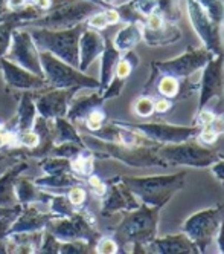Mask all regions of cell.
Masks as SVG:
<instances>
[{
    "instance_id": "obj_1",
    "label": "cell",
    "mask_w": 224,
    "mask_h": 254,
    "mask_svg": "<svg viewBox=\"0 0 224 254\" xmlns=\"http://www.w3.org/2000/svg\"><path fill=\"white\" fill-rule=\"evenodd\" d=\"M84 146L93 152L99 159H116L128 167L136 169H148V167H170L159 156L160 144H139V146H124V144L108 142L93 135H81Z\"/></svg>"
},
{
    "instance_id": "obj_2",
    "label": "cell",
    "mask_w": 224,
    "mask_h": 254,
    "mask_svg": "<svg viewBox=\"0 0 224 254\" xmlns=\"http://www.w3.org/2000/svg\"><path fill=\"white\" fill-rule=\"evenodd\" d=\"M188 173L179 172L174 175L157 176H119L122 183L133 191L140 204L163 208L171 199L184 189Z\"/></svg>"
},
{
    "instance_id": "obj_3",
    "label": "cell",
    "mask_w": 224,
    "mask_h": 254,
    "mask_svg": "<svg viewBox=\"0 0 224 254\" xmlns=\"http://www.w3.org/2000/svg\"><path fill=\"white\" fill-rule=\"evenodd\" d=\"M160 207H151L140 204V207L124 211V217L119 225L113 228V238L118 242L121 253L124 247H132L133 244L146 245L157 238Z\"/></svg>"
},
{
    "instance_id": "obj_4",
    "label": "cell",
    "mask_w": 224,
    "mask_h": 254,
    "mask_svg": "<svg viewBox=\"0 0 224 254\" xmlns=\"http://www.w3.org/2000/svg\"><path fill=\"white\" fill-rule=\"evenodd\" d=\"M215 56L204 46H188L181 56L171 60H157L149 63V77L143 86V95H149L154 89V83L162 75L177 78H189L197 70L203 69Z\"/></svg>"
},
{
    "instance_id": "obj_5",
    "label": "cell",
    "mask_w": 224,
    "mask_h": 254,
    "mask_svg": "<svg viewBox=\"0 0 224 254\" xmlns=\"http://www.w3.org/2000/svg\"><path fill=\"white\" fill-rule=\"evenodd\" d=\"M87 25L78 23L66 29H47L39 28L31 32L32 39L39 51H47L52 56L61 59L63 62L78 67V43L80 35Z\"/></svg>"
},
{
    "instance_id": "obj_6",
    "label": "cell",
    "mask_w": 224,
    "mask_h": 254,
    "mask_svg": "<svg viewBox=\"0 0 224 254\" xmlns=\"http://www.w3.org/2000/svg\"><path fill=\"white\" fill-rule=\"evenodd\" d=\"M105 9L90 0H52L46 15L32 20L28 25L47 29H66L78 23H84L91 14Z\"/></svg>"
},
{
    "instance_id": "obj_7",
    "label": "cell",
    "mask_w": 224,
    "mask_h": 254,
    "mask_svg": "<svg viewBox=\"0 0 224 254\" xmlns=\"http://www.w3.org/2000/svg\"><path fill=\"white\" fill-rule=\"evenodd\" d=\"M40 63L43 75L50 87L55 89H93L99 90V80L87 75L47 51H40Z\"/></svg>"
},
{
    "instance_id": "obj_8",
    "label": "cell",
    "mask_w": 224,
    "mask_h": 254,
    "mask_svg": "<svg viewBox=\"0 0 224 254\" xmlns=\"http://www.w3.org/2000/svg\"><path fill=\"white\" fill-rule=\"evenodd\" d=\"M159 156L168 166H184L194 169H206L223 159V153L217 149L203 146L195 138L179 144H165L159 147Z\"/></svg>"
},
{
    "instance_id": "obj_9",
    "label": "cell",
    "mask_w": 224,
    "mask_h": 254,
    "mask_svg": "<svg viewBox=\"0 0 224 254\" xmlns=\"http://www.w3.org/2000/svg\"><path fill=\"white\" fill-rule=\"evenodd\" d=\"M61 242L67 241H87L95 247L96 241L101 238V233L96 227V219L87 208H77L70 216L53 217L45 228Z\"/></svg>"
},
{
    "instance_id": "obj_10",
    "label": "cell",
    "mask_w": 224,
    "mask_h": 254,
    "mask_svg": "<svg viewBox=\"0 0 224 254\" xmlns=\"http://www.w3.org/2000/svg\"><path fill=\"white\" fill-rule=\"evenodd\" d=\"M224 216V205L217 204L214 207L200 210L191 214L181 225V231L197 245L200 254L208 253L214 245L217 233Z\"/></svg>"
},
{
    "instance_id": "obj_11",
    "label": "cell",
    "mask_w": 224,
    "mask_h": 254,
    "mask_svg": "<svg viewBox=\"0 0 224 254\" xmlns=\"http://www.w3.org/2000/svg\"><path fill=\"white\" fill-rule=\"evenodd\" d=\"M119 123L130 127V129L139 132L149 141L160 144V146H165V144H179L183 141L192 139L200 132V127L194 126V124L192 126H176V124H170V123H127V121H121V120H119Z\"/></svg>"
},
{
    "instance_id": "obj_12",
    "label": "cell",
    "mask_w": 224,
    "mask_h": 254,
    "mask_svg": "<svg viewBox=\"0 0 224 254\" xmlns=\"http://www.w3.org/2000/svg\"><path fill=\"white\" fill-rule=\"evenodd\" d=\"M5 57L17 63L18 66L31 70L32 74L45 77L40 63V51L37 48L31 32L22 29V26H18L12 31L11 45Z\"/></svg>"
},
{
    "instance_id": "obj_13",
    "label": "cell",
    "mask_w": 224,
    "mask_h": 254,
    "mask_svg": "<svg viewBox=\"0 0 224 254\" xmlns=\"http://www.w3.org/2000/svg\"><path fill=\"white\" fill-rule=\"evenodd\" d=\"M189 22L201 40L203 46L211 51L214 56L224 54V46L221 40V26L217 25L211 17L204 12V9L195 2V0H186Z\"/></svg>"
},
{
    "instance_id": "obj_14",
    "label": "cell",
    "mask_w": 224,
    "mask_h": 254,
    "mask_svg": "<svg viewBox=\"0 0 224 254\" xmlns=\"http://www.w3.org/2000/svg\"><path fill=\"white\" fill-rule=\"evenodd\" d=\"M78 89H55L47 87L39 92H34L37 114L43 118L53 120L58 117H66L67 109L77 95Z\"/></svg>"
},
{
    "instance_id": "obj_15",
    "label": "cell",
    "mask_w": 224,
    "mask_h": 254,
    "mask_svg": "<svg viewBox=\"0 0 224 254\" xmlns=\"http://www.w3.org/2000/svg\"><path fill=\"white\" fill-rule=\"evenodd\" d=\"M224 90V54L211 59L203 67V74L198 81V106L197 111L206 107L212 98H221Z\"/></svg>"
},
{
    "instance_id": "obj_16",
    "label": "cell",
    "mask_w": 224,
    "mask_h": 254,
    "mask_svg": "<svg viewBox=\"0 0 224 254\" xmlns=\"http://www.w3.org/2000/svg\"><path fill=\"white\" fill-rule=\"evenodd\" d=\"M107 193L102 196V204H101V214L105 217H110L116 213H124L134 210L140 207V201L133 194L119 176L107 179Z\"/></svg>"
},
{
    "instance_id": "obj_17",
    "label": "cell",
    "mask_w": 224,
    "mask_h": 254,
    "mask_svg": "<svg viewBox=\"0 0 224 254\" xmlns=\"http://www.w3.org/2000/svg\"><path fill=\"white\" fill-rule=\"evenodd\" d=\"M0 70L3 74V81L8 90H22V92H39V90L50 87L45 77L35 75L31 70L18 66L17 63L8 60L6 57L0 59Z\"/></svg>"
},
{
    "instance_id": "obj_18",
    "label": "cell",
    "mask_w": 224,
    "mask_h": 254,
    "mask_svg": "<svg viewBox=\"0 0 224 254\" xmlns=\"http://www.w3.org/2000/svg\"><path fill=\"white\" fill-rule=\"evenodd\" d=\"M57 217L52 214L49 210L43 211L37 207V204H25L22 205V210L15 216V219L9 228L8 234L15 233H29V231H42L46 228L50 219Z\"/></svg>"
},
{
    "instance_id": "obj_19",
    "label": "cell",
    "mask_w": 224,
    "mask_h": 254,
    "mask_svg": "<svg viewBox=\"0 0 224 254\" xmlns=\"http://www.w3.org/2000/svg\"><path fill=\"white\" fill-rule=\"evenodd\" d=\"M104 45H105V37L101 34V31L86 26L80 35V43H78V54H80L78 69L86 72L93 62L101 57Z\"/></svg>"
},
{
    "instance_id": "obj_20",
    "label": "cell",
    "mask_w": 224,
    "mask_h": 254,
    "mask_svg": "<svg viewBox=\"0 0 224 254\" xmlns=\"http://www.w3.org/2000/svg\"><path fill=\"white\" fill-rule=\"evenodd\" d=\"M146 253L156 254H200L197 245L186 236L180 234H168L165 238H156L146 245Z\"/></svg>"
},
{
    "instance_id": "obj_21",
    "label": "cell",
    "mask_w": 224,
    "mask_h": 254,
    "mask_svg": "<svg viewBox=\"0 0 224 254\" xmlns=\"http://www.w3.org/2000/svg\"><path fill=\"white\" fill-rule=\"evenodd\" d=\"M14 191L18 204H47L50 199L49 190H45L39 187L34 183V178L25 176L23 173L17 176L15 184H14Z\"/></svg>"
},
{
    "instance_id": "obj_22",
    "label": "cell",
    "mask_w": 224,
    "mask_h": 254,
    "mask_svg": "<svg viewBox=\"0 0 224 254\" xmlns=\"http://www.w3.org/2000/svg\"><path fill=\"white\" fill-rule=\"evenodd\" d=\"M28 162L26 159L18 161L15 164L9 166L2 175H0V207H12L17 202L14 184L17 176H20L23 172L28 170Z\"/></svg>"
},
{
    "instance_id": "obj_23",
    "label": "cell",
    "mask_w": 224,
    "mask_h": 254,
    "mask_svg": "<svg viewBox=\"0 0 224 254\" xmlns=\"http://www.w3.org/2000/svg\"><path fill=\"white\" fill-rule=\"evenodd\" d=\"M37 107H35V100H34V92H23L20 95V103H18L17 115L11 120L14 124L5 123L6 127L12 129L14 132H23V130H31L34 121L37 118Z\"/></svg>"
},
{
    "instance_id": "obj_24",
    "label": "cell",
    "mask_w": 224,
    "mask_h": 254,
    "mask_svg": "<svg viewBox=\"0 0 224 254\" xmlns=\"http://www.w3.org/2000/svg\"><path fill=\"white\" fill-rule=\"evenodd\" d=\"M181 40V31L177 25L166 22L159 29H142V42L151 48L170 46Z\"/></svg>"
},
{
    "instance_id": "obj_25",
    "label": "cell",
    "mask_w": 224,
    "mask_h": 254,
    "mask_svg": "<svg viewBox=\"0 0 224 254\" xmlns=\"http://www.w3.org/2000/svg\"><path fill=\"white\" fill-rule=\"evenodd\" d=\"M105 100L102 98L101 92H93L90 95H86V97H77L72 100L69 109H67V114H66V118L70 120L72 123H83L87 115L90 112H93L95 109L104 106Z\"/></svg>"
},
{
    "instance_id": "obj_26",
    "label": "cell",
    "mask_w": 224,
    "mask_h": 254,
    "mask_svg": "<svg viewBox=\"0 0 224 254\" xmlns=\"http://www.w3.org/2000/svg\"><path fill=\"white\" fill-rule=\"evenodd\" d=\"M122 54L115 48L113 42L105 37V45H104V51L101 54V77H99V92L108 86V83L113 78L116 64L119 62Z\"/></svg>"
},
{
    "instance_id": "obj_27",
    "label": "cell",
    "mask_w": 224,
    "mask_h": 254,
    "mask_svg": "<svg viewBox=\"0 0 224 254\" xmlns=\"http://www.w3.org/2000/svg\"><path fill=\"white\" fill-rule=\"evenodd\" d=\"M34 183L45 190H63V191H66L72 186L84 184V179L78 178L72 172H61V173L45 175L40 178H35Z\"/></svg>"
},
{
    "instance_id": "obj_28",
    "label": "cell",
    "mask_w": 224,
    "mask_h": 254,
    "mask_svg": "<svg viewBox=\"0 0 224 254\" xmlns=\"http://www.w3.org/2000/svg\"><path fill=\"white\" fill-rule=\"evenodd\" d=\"M142 29H143V23H127L116 34V37L113 40L115 48L121 54L133 51L142 42Z\"/></svg>"
},
{
    "instance_id": "obj_29",
    "label": "cell",
    "mask_w": 224,
    "mask_h": 254,
    "mask_svg": "<svg viewBox=\"0 0 224 254\" xmlns=\"http://www.w3.org/2000/svg\"><path fill=\"white\" fill-rule=\"evenodd\" d=\"M53 126V142L60 144V142H83V136L77 130V127L73 126L70 120L66 117H58L52 120Z\"/></svg>"
},
{
    "instance_id": "obj_30",
    "label": "cell",
    "mask_w": 224,
    "mask_h": 254,
    "mask_svg": "<svg viewBox=\"0 0 224 254\" xmlns=\"http://www.w3.org/2000/svg\"><path fill=\"white\" fill-rule=\"evenodd\" d=\"M95 159L96 156L93 155L91 150H89L87 147L83 149L80 153H77L73 158L69 159L72 173H75L81 179H86L91 173H95Z\"/></svg>"
},
{
    "instance_id": "obj_31",
    "label": "cell",
    "mask_w": 224,
    "mask_h": 254,
    "mask_svg": "<svg viewBox=\"0 0 224 254\" xmlns=\"http://www.w3.org/2000/svg\"><path fill=\"white\" fill-rule=\"evenodd\" d=\"M139 66V56L134 52V51H128L125 54H122L118 64H116V69H115V74L113 77H118V78H122V80H128V77L133 74V70Z\"/></svg>"
},
{
    "instance_id": "obj_32",
    "label": "cell",
    "mask_w": 224,
    "mask_h": 254,
    "mask_svg": "<svg viewBox=\"0 0 224 254\" xmlns=\"http://www.w3.org/2000/svg\"><path fill=\"white\" fill-rule=\"evenodd\" d=\"M157 6L156 9L166 22L177 25L181 20V9H180V0H156Z\"/></svg>"
},
{
    "instance_id": "obj_33",
    "label": "cell",
    "mask_w": 224,
    "mask_h": 254,
    "mask_svg": "<svg viewBox=\"0 0 224 254\" xmlns=\"http://www.w3.org/2000/svg\"><path fill=\"white\" fill-rule=\"evenodd\" d=\"M47 208L52 214H55L57 217H64V216H70L75 208L70 202L66 194H60V193H52L50 199L47 201Z\"/></svg>"
},
{
    "instance_id": "obj_34",
    "label": "cell",
    "mask_w": 224,
    "mask_h": 254,
    "mask_svg": "<svg viewBox=\"0 0 224 254\" xmlns=\"http://www.w3.org/2000/svg\"><path fill=\"white\" fill-rule=\"evenodd\" d=\"M39 161V167L46 173V175H53V173H61V172H72L70 170V161L67 158H60V156H45Z\"/></svg>"
},
{
    "instance_id": "obj_35",
    "label": "cell",
    "mask_w": 224,
    "mask_h": 254,
    "mask_svg": "<svg viewBox=\"0 0 224 254\" xmlns=\"http://www.w3.org/2000/svg\"><path fill=\"white\" fill-rule=\"evenodd\" d=\"M217 25L224 22V0H195Z\"/></svg>"
},
{
    "instance_id": "obj_36",
    "label": "cell",
    "mask_w": 224,
    "mask_h": 254,
    "mask_svg": "<svg viewBox=\"0 0 224 254\" xmlns=\"http://www.w3.org/2000/svg\"><path fill=\"white\" fill-rule=\"evenodd\" d=\"M116 11L119 14L121 22H125V23H143L145 20V17L134 8L132 0H128V2L122 5H118Z\"/></svg>"
},
{
    "instance_id": "obj_37",
    "label": "cell",
    "mask_w": 224,
    "mask_h": 254,
    "mask_svg": "<svg viewBox=\"0 0 224 254\" xmlns=\"http://www.w3.org/2000/svg\"><path fill=\"white\" fill-rule=\"evenodd\" d=\"M63 254H87V253H95V247L89 244L87 241H67L60 242V251Z\"/></svg>"
},
{
    "instance_id": "obj_38",
    "label": "cell",
    "mask_w": 224,
    "mask_h": 254,
    "mask_svg": "<svg viewBox=\"0 0 224 254\" xmlns=\"http://www.w3.org/2000/svg\"><path fill=\"white\" fill-rule=\"evenodd\" d=\"M133 112L139 118L153 117L154 115V97L142 94L133 104Z\"/></svg>"
},
{
    "instance_id": "obj_39",
    "label": "cell",
    "mask_w": 224,
    "mask_h": 254,
    "mask_svg": "<svg viewBox=\"0 0 224 254\" xmlns=\"http://www.w3.org/2000/svg\"><path fill=\"white\" fill-rule=\"evenodd\" d=\"M105 121H107V114H105V111H104V107L101 106V107L95 109L93 112H90V114L87 115V118H86L83 123L86 124L89 133H93V132L99 130L101 127L105 124Z\"/></svg>"
},
{
    "instance_id": "obj_40",
    "label": "cell",
    "mask_w": 224,
    "mask_h": 254,
    "mask_svg": "<svg viewBox=\"0 0 224 254\" xmlns=\"http://www.w3.org/2000/svg\"><path fill=\"white\" fill-rule=\"evenodd\" d=\"M66 196L69 199V202L75 207V208H81L84 207L86 201H87V189L84 187V184H78V186H72L66 190Z\"/></svg>"
},
{
    "instance_id": "obj_41",
    "label": "cell",
    "mask_w": 224,
    "mask_h": 254,
    "mask_svg": "<svg viewBox=\"0 0 224 254\" xmlns=\"http://www.w3.org/2000/svg\"><path fill=\"white\" fill-rule=\"evenodd\" d=\"M40 144V136L37 132L23 130L15 133V147H25V149H35Z\"/></svg>"
},
{
    "instance_id": "obj_42",
    "label": "cell",
    "mask_w": 224,
    "mask_h": 254,
    "mask_svg": "<svg viewBox=\"0 0 224 254\" xmlns=\"http://www.w3.org/2000/svg\"><path fill=\"white\" fill-rule=\"evenodd\" d=\"M15 28H18V26L11 22L0 23V59L6 56L9 45H11V35Z\"/></svg>"
},
{
    "instance_id": "obj_43",
    "label": "cell",
    "mask_w": 224,
    "mask_h": 254,
    "mask_svg": "<svg viewBox=\"0 0 224 254\" xmlns=\"http://www.w3.org/2000/svg\"><path fill=\"white\" fill-rule=\"evenodd\" d=\"M95 253L99 254H116L121 253V248L113 236H101L95 244Z\"/></svg>"
},
{
    "instance_id": "obj_44",
    "label": "cell",
    "mask_w": 224,
    "mask_h": 254,
    "mask_svg": "<svg viewBox=\"0 0 224 254\" xmlns=\"http://www.w3.org/2000/svg\"><path fill=\"white\" fill-rule=\"evenodd\" d=\"M86 184H87V189L95 194L96 197H102L105 193H107V189H108V184L107 181H104L102 178H99L98 175L91 173L90 176H87L86 179Z\"/></svg>"
},
{
    "instance_id": "obj_45",
    "label": "cell",
    "mask_w": 224,
    "mask_h": 254,
    "mask_svg": "<svg viewBox=\"0 0 224 254\" xmlns=\"http://www.w3.org/2000/svg\"><path fill=\"white\" fill-rule=\"evenodd\" d=\"M60 242L53 234H50L49 231L43 230V239L42 244L39 247V251L37 253H52V254H57L60 251Z\"/></svg>"
},
{
    "instance_id": "obj_46",
    "label": "cell",
    "mask_w": 224,
    "mask_h": 254,
    "mask_svg": "<svg viewBox=\"0 0 224 254\" xmlns=\"http://www.w3.org/2000/svg\"><path fill=\"white\" fill-rule=\"evenodd\" d=\"M124 86H125V80L118 78V77H113V78H111V81L108 83V86L101 92V95H102V98L105 101L107 100H111V98H118L122 94Z\"/></svg>"
},
{
    "instance_id": "obj_47",
    "label": "cell",
    "mask_w": 224,
    "mask_h": 254,
    "mask_svg": "<svg viewBox=\"0 0 224 254\" xmlns=\"http://www.w3.org/2000/svg\"><path fill=\"white\" fill-rule=\"evenodd\" d=\"M218 136H220V135H218L214 129H211L209 126H204V127H200V132L197 133L195 139H197L200 144H203V146L212 147L214 144L218 141Z\"/></svg>"
},
{
    "instance_id": "obj_48",
    "label": "cell",
    "mask_w": 224,
    "mask_h": 254,
    "mask_svg": "<svg viewBox=\"0 0 224 254\" xmlns=\"http://www.w3.org/2000/svg\"><path fill=\"white\" fill-rule=\"evenodd\" d=\"M86 25L89 28H91V29H96V31H104L107 26H110L108 19H107V14H105V9H101V11H98L95 14H91L87 19Z\"/></svg>"
},
{
    "instance_id": "obj_49",
    "label": "cell",
    "mask_w": 224,
    "mask_h": 254,
    "mask_svg": "<svg viewBox=\"0 0 224 254\" xmlns=\"http://www.w3.org/2000/svg\"><path fill=\"white\" fill-rule=\"evenodd\" d=\"M177 106V101L171 100V98H165V97H159L154 98V115H166L171 114Z\"/></svg>"
},
{
    "instance_id": "obj_50",
    "label": "cell",
    "mask_w": 224,
    "mask_h": 254,
    "mask_svg": "<svg viewBox=\"0 0 224 254\" xmlns=\"http://www.w3.org/2000/svg\"><path fill=\"white\" fill-rule=\"evenodd\" d=\"M215 117H217V114H215L214 111H211V109H206V107H203V109H200V111H197L192 124H194V126H198V127L209 126V124L215 120Z\"/></svg>"
},
{
    "instance_id": "obj_51",
    "label": "cell",
    "mask_w": 224,
    "mask_h": 254,
    "mask_svg": "<svg viewBox=\"0 0 224 254\" xmlns=\"http://www.w3.org/2000/svg\"><path fill=\"white\" fill-rule=\"evenodd\" d=\"M134 8L143 15L146 17L148 14H151L153 11H156V6H157V2L156 0H132Z\"/></svg>"
},
{
    "instance_id": "obj_52",
    "label": "cell",
    "mask_w": 224,
    "mask_h": 254,
    "mask_svg": "<svg viewBox=\"0 0 224 254\" xmlns=\"http://www.w3.org/2000/svg\"><path fill=\"white\" fill-rule=\"evenodd\" d=\"M211 167H212V173H214V176H215L217 179H220L221 183L224 184V158H223V159H220V161H217L215 164H212Z\"/></svg>"
},
{
    "instance_id": "obj_53",
    "label": "cell",
    "mask_w": 224,
    "mask_h": 254,
    "mask_svg": "<svg viewBox=\"0 0 224 254\" xmlns=\"http://www.w3.org/2000/svg\"><path fill=\"white\" fill-rule=\"evenodd\" d=\"M217 247H218V253L224 254V216H223L218 233H217Z\"/></svg>"
},
{
    "instance_id": "obj_54",
    "label": "cell",
    "mask_w": 224,
    "mask_h": 254,
    "mask_svg": "<svg viewBox=\"0 0 224 254\" xmlns=\"http://www.w3.org/2000/svg\"><path fill=\"white\" fill-rule=\"evenodd\" d=\"M22 210V204H15L12 207H0V217L8 214V213H15V211H20Z\"/></svg>"
},
{
    "instance_id": "obj_55",
    "label": "cell",
    "mask_w": 224,
    "mask_h": 254,
    "mask_svg": "<svg viewBox=\"0 0 224 254\" xmlns=\"http://www.w3.org/2000/svg\"><path fill=\"white\" fill-rule=\"evenodd\" d=\"M9 166H12V164H9V162H5V161H0V175H2Z\"/></svg>"
},
{
    "instance_id": "obj_56",
    "label": "cell",
    "mask_w": 224,
    "mask_h": 254,
    "mask_svg": "<svg viewBox=\"0 0 224 254\" xmlns=\"http://www.w3.org/2000/svg\"><path fill=\"white\" fill-rule=\"evenodd\" d=\"M99 2H101L105 8H110V6H113V3L116 2V0H99Z\"/></svg>"
},
{
    "instance_id": "obj_57",
    "label": "cell",
    "mask_w": 224,
    "mask_h": 254,
    "mask_svg": "<svg viewBox=\"0 0 224 254\" xmlns=\"http://www.w3.org/2000/svg\"><path fill=\"white\" fill-rule=\"evenodd\" d=\"M221 101L224 103V90H223V97H221Z\"/></svg>"
}]
</instances>
